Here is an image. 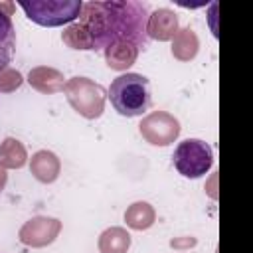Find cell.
Instances as JSON below:
<instances>
[{"mask_svg":"<svg viewBox=\"0 0 253 253\" xmlns=\"http://www.w3.org/2000/svg\"><path fill=\"white\" fill-rule=\"evenodd\" d=\"M146 22L148 8L136 0L87 2L79 14V24L87 30L95 51L115 42H132L138 49H146Z\"/></svg>","mask_w":253,"mask_h":253,"instance_id":"6da1fadb","label":"cell"},{"mask_svg":"<svg viewBox=\"0 0 253 253\" xmlns=\"http://www.w3.org/2000/svg\"><path fill=\"white\" fill-rule=\"evenodd\" d=\"M111 105L123 117H140L152 107L150 81L140 73H123L111 81Z\"/></svg>","mask_w":253,"mask_h":253,"instance_id":"7a4b0ae2","label":"cell"},{"mask_svg":"<svg viewBox=\"0 0 253 253\" xmlns=\"http://www.w3.org/2000/svg\"><path fill=\"white\" fill-rule=\"evenodd\" d=\"M18 6L26 12V16L45 28H55L63 24H73L81 14L79 0H20Z\"/></svg>","mask_w":253,"mask_h":253,"instance_id":"3957f363","label":"cell"},{"mask_svg":"<svg viewBox=\"0 0 253 253\" xmlns=\"http://www.w3.org/2000/svg\"><path fill=\"white\" fill-rule=\"evenodd\" d=\"M63 93L67 97V103L73 107V111L85 119H99L105 111L107 93H105L103 85L95 83L89 77L77 75V77L67 79Z\"/></svg>","mask_w":253,"mask_h":253,"instance_id":"277c9868","label":"cell"},{"mask_svg":"<svg viewBox=\"0 0 253 253\" xmlns=\"http://www.w3.org/2000/svg\"><path fill=\"white\" fill-rule=\"evenodd\" d=\"M172 160L184 178H202L213 164V150L202 138H186L178 142Z\"/></svg>","mask_w":253,"mask_h":253,"instance_id":"5b68a950","label":"cell"},{"mask_svg":"<svg viewBox=\"0 0 253 253\" xmlns=\"http://www.w3.org/2000/svg\"><path fill=\"white\" fill-rule=\"evenodd\" d=\"M140 136L152 146H168L180 136V121L166 111L148 113L138 125Z\"/></svg>","mask_w":253,"mask_h":253,"instance_id":"8992f818","label":"cell"},{"mask_svg":"<svg viewBox=\"0 0 253 253\" xmlns=\"http://www.w3.org/2000/svg\"><path fill=\"white\" fill-rule=\"evenodd\" d=\"M61 231V221L47 215H36L20 227V241L28 247H45L55 241Z\"/></svg>","mask_w":253,"mask_h":253,"instance_id":"52a82bcc","label":"cell"},{"mask_svg":"<svg viewBox=\"0 0 253 253\" xmlns=\"http://www.w3.org/2000/svg\"><path fill=\"white\" fill-rule=\"evenodd\" d=\"M180 30L178 26V16L174 10L170 8H158L152 14H148V22H146V36L148 40H158V42H168L176 36V32Z\"/></svg>","mask_w":253,"mask_h":253,"instance_id":"ba28073f","label":"cell"},{"mask_svg":"<svg viewBox=\"0 0 253 253\" xmlns=\"http://www.w3.org/2000/svg\"><path fill=\"white\" fill-rule=\"evenodd\" d=\"M12 10V2H0V71L8 69L16 49V28L10 18Z\"/></svg>","mask_w":253,"mask_h":253,"instance_id":"9c48e42d","label":"cell"},{"mask_svg":"<svg viewBox=\"0 0 253 253\" xmlns=\"http://www.w3.org/2000/svg\"><path fill=\"white\" fill-rule=\"evenodd\" d=\"M28 83L32 85V89L43 93V95H53L63 91L65 87V77L59 69L49 67V65H38L32 67L28 73Z\"/></svg>","mask_w":253,"mask_h":253,"instance_id":"30bf717a","label":"cell"},{"mask_svg":"<svg viewBox=\"0 0 253 253\" xmlns=\"http://www.w3.org/2000/svg\"><path fill=\"white\" fill-rule=\"evenodd\" d=\"M30 172L42 184H51L59 178L61 162L55 152L51 150H38L30 158Z\"/></svg>","mask_w":253,"mask_h":253,"instance_id":"8fae6325","label":"cell"},{"mask_svg":"<svg viewBox=\"0 0 253 253\" xmlns=\"http://www.w3.org/2000/svg\"><path fill=\"white\" fill-rule=\"evenodd\" d=\"M140 49L132 42H115L105 47V61L115 71H126L138 57Z\"/></svg>","mask_w":253,"mask_h":253,"instance_id":"7c38bea8","label":"cell"},{"mask_svg":"<svg viewBox=\"0 0 253 253\" xmlns=\"http://www.w3.org/2000/svg\"><path fill=\"white\" fill-rule=\"evenodd\" d=\"M200 40L192 28H180L172 38V55L178 61H192L198 55Z\"/></svg>","mask_w":253,"mask_h":253,"instance_id":"4fadbf2b","label":"cell"},{"mask_svg":"<svg viewBox=\"0 0 253 253\" xmlns=\"http://www.w3.org/2000/svg\"><path fill=\"white\" fill-rule=\"evenodd\" d=\"M125 221L130 229L134 231H144L154 225L156 221V211L148 202H134L126 208L125 211Z\"/></svg>","mask_w":253,"mask_h":253,"instance_id":"5bb4252c","label":"cell"},{"mask_svg":"<svg viewBox=\"0 0 253 253\" xmlns=\"http://www.w3.org/2000/svg\"><path fill=\"white\" fill-rule=\"evenodd\" d=\"M130 247V233L125 227H109L99 235L101 253H126Z\"/></svg>","mask_w":253,"mask_h":253,"instance_id":"9a60e30c","label":"cell"},{"mask_svg":"<svg viewBox=\"0 0 253 253\" xmlns=\"http://www.w3.org/2000/svg\"><path fill=\"white\" fill-rule=\"evenodd\" d=\"M28 160V152H26V146L18 140V138H4L0 142V164L8 170V168H22Z\"/></svg>","mask_w":253,"mask_h":253,"instance_id":"2e32d148","label":"cell"},{"mask_svg":"<svg viewBox=\"0 0 253 253\" xmlns=\"http://www.w3.org/2000/svg\"><path fill=\"white\" fill-rule=\"evenodd\" d=\"M61 42H63L67 47H71V49H93L91 38H89L87 30H85L79 22H73V24H69V26L63 30Z\"/></svg>","mask_w":253,"mask_h":253,"instance_id":"e0dca14e","label":"cell"},{"mask_svg":"<svg viewBox=\"0 0 253 253\" xmlns=\"http://www.w3.org/2000/svg\"><path fill=\"white\" fill-rule=\"evenodd\" d=\"M24 83V77L18 69H4L0 71V93H12L20 89Z\"/></svg>","mask_w":253,"mask_h":253,"instance_id":"ac0fdd59","label":"cell"},{"mask_svg":"<svg viewBox=\"0 0 253 253\" xmlns=\"http://www.w3.org/2000/svg\"><path fill=\"white\" fill-rule=\"evenodd\" d=\"M170 245L176 247V249H190V247L196 245V237H180V239H172Z\"/></svg>","mask_w":253,"mask_h":253,"instance_id":"d6986e66","label":"cell"},{"mask_svg":"<svg viewBox=\"0 0 253 253\" xmlns=\"http://www.w3.org/2000/svg\"><path fill=\"white\" fill-rule=\"evenodd\" d=\"M6 182H8V172H6V168L0 164V192L6 188Z\"/></svg>","mask_w":253,"mask_h":253,"instance_id":"ffe728a7","label":"cell"}]
</instances>
